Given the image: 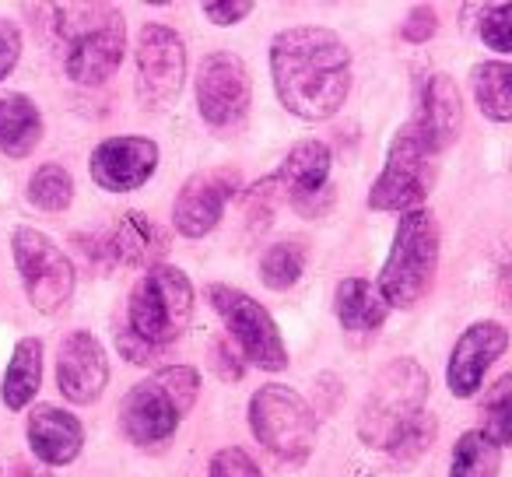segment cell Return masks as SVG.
<instances>
[{"instance_id":"cell-1","label":"cell","mask_w":512,"mask_h":477,"mask_svg":"<svg viewBox=\"0 0 512 477\" xmlns=\"http://www.w3.org/2000/svg\"><path fill=\"white\" fill-rule=\"evenodd\" d=\"M271 74L278 99L302 120H330L351 92V53L344 39L320 25H299L274 36Z\"/></svg>"},{"instance_id":"cell-2","label":"cell","mask_w":512,"mask_h":477,"mask_svg":"<svg viewBox=\"0 0 512 477\" xmlns=\"http://www.w3.org/2000/svg\"><path fill=\"white\" fill-rule=\"evenodd\" d=\"M57 32L64 39V71L74 85H102L120 67L127 29L123 15L109 4H71L57 8Z\"/></svg>"},{"instance_id":"cell-3","label":"cell","mask_w":512,"mask_h":477,"mask_svg":"<svg viewBox=\"0 0 512 477\" xmlns=\"http://www.w3.org/2000/svg\"><path fill=\"white\" fill-rule=\"evenodd\" d=\"M439 267V221L425 207L400 214L390 257L379 271V299L390 309H411L432 288Z\"/></svg>"},{"instance_id":"cell-4","label":"cell","mask_w":512,"mask_h":477,"mask_svg":"<svg viewBox=\"0 0 512 477\" xmlns=\"http://www.w3.org/2000/svg\"><path fill=\"white\" fill-rule=\"evenodd\" d=\"M200 393V376L190 365H169L123 397L120 428L134 446H158L179 428Z\"/></svg>"},{"instance_id":"cell-5","label":"cell","mask_w":512,"mask_h":477,"mask_svg":"<svg viewBox=\"0 0 512 477\" xmlns=\"http://www.w3.org/2000/svg\"><path fill=\"white\" fill-rule=\"evenodd\" d=\"M193 316V285L179 267L155 264L137 278L127 306V330L144 341L148 348H165L183 330Z\"/></svg>"},{"instance_id":"cell-6","label":"cell","mask_w":512,"mask_h":477,"mask_svg":"<svg viewBox=\"0 0 512 477\" xmlns=\"http://www.w3.org/2000/svg\"><path fill=\"white\" fill-rule=\"evenodd\" d=\"M428 372L411 358H397L376 376L358 414V435L365 446L390 449L393 439L425 411Z\"/></svg>"},{"instance_id":"cell-7","label":"cell","mask_w":512,"mask_h":477,"mask_svg":"<svg viewBox=\"0 0 512 477\" xmlns=\"http://www.w3.org/2000/svg\"><path fill=\"white\" fill-rule=\"evenodd\" d=\"M249 428L278 460L302 463L316 446V414L292 386L267 383L249 400Z\"/></svg>"},{"instance_id":"cell-8","label":"cell","mask_w":512,"mask_h":477,"mask_svg":"<svg viewBox=\"0 0 512 477\" xmlns=\"http://www.w3.org/2000/svg\"><path fill=\"white\" fill-rule=\"evenodd\" d=\"M327 179H330V148L323 141H299L285 155L278 172H271L264 183H256L249 190V200L267 207L292 204L306 218H316L330 200Z\"/></svg>"},{"instance_id":"cell-9","label":"cell","mask_w":512,"mask_h":477,"mask_svg":"<svg viewBox=\"0 0 512 477\" xmlns=\"http://www.w3.org/2000/svg\"><path fill=\"white\" fill-rule=\"evenodd\" d=\"M11 253L32 306L39 313H60L74 295V267L64 250L46 232L22 225L11 235Z\"/></svg>"},{"instance_id":"cell-10","label":"cell","mask_w":512,"mask_h":477,"mask_svg":"<svg viewBox=\"0 0 512 477\" xmlns=\"http://www.w3.org/2000/svg\"><path fill=\"white\" fill-rule=\"evenodd\" d=\"M211 295V306L218 309V316L225 320L228 334L239 344V355L246 362L260 365L267 372H281L288 365V348L281 341L278 323L271 320L264 306L256 299H249L246 292L232 285H211L207 288Z\"/></svg>"},{"instance_id":"cell-11","label":"cell","mask_w":512,"mask_h":477,"mask_svg":"<svg viewBox=\"0 0 512 477\" xmlns=\"http://www.w3.org/2000/svg\"><path fill=\"white\" fill-rule=\"evenodd\" d=\"M435 183V155L418 141L411 127H404L390 144V155L369 190L372 211H414L432 193Z\"/></svg>"},{"instance_id":"cell-12","label":"cell","mask_w":512,"mask_h":477,"mask_svg":"<svg viewBox=\"0 0 512 477\" xmlns=\"http://www.w3.org/2000/svg\"><path fill=\"white\" fill-rule=\"evenodd\" d=\"M186 81V46L165 25H144L137 36V99L144 106H169Z\"/></svg>"},{"instance_id":"cell-13","label":"cell","mask_w":512,"mask_h":477,"mask_svg":"<svg viewBox=\"0 0 512 477\" xmlns=\"http://www.w3.org/2000/svg\"><path fill=\"white\" fill-rule=\"evenodd\" d=\"M253 102V81L235 53H211L197 71V109L211 127H239Z\"/></svg>"},{"instance_id":"cell-14","label":"cell","mask_w":512,"mask_h":477,"mask_svg":"<svg viewBox=\"0 0 512 477\" xmlns=\"http://www.w3.org/2000/svg\"><path fill=\"white\" fill-rule=\"evenodd\" d=\"M235 193H239V172L232 169H207L190 176L172 207L176 232L186 239H204L207 232H214Z\"/></svg>"},{"instance_id":"cell-15","label":"cell","mask_w":512,"mask_h":477,"mask_svg":"<svg viewBox=\"0 0 512 477\" xmlns=\"http://www.w3.org/2000/svg\"><path fill=\"white\" fill-rule=\"evenodd\" d=\"M460 123H463V102L456 81L442 71L428 74L418 88V106H414V116L407 127L418 134V141L432 155H439V151H446L460 137Z\"/></svg>"},{"instance_id":"cell-16","label":"cell","mask_w":512,"mask_h":477,"mask_svg":"<svg viewBox=\"0 0 512 477\" xmlns=\"http://www.w3.org/2000/svg\"><path fill=\"white\" fill-rule=\"evenodd\" d=\"M158 169V144L148 137H109L92 151L88 172L109 193H130Z\"/></svg>"},{"instance_id":"cell-17","label":"cell","mask_w":512,"mask_h":477,"mask_svg":"<svg viewBox=\"0 0 512 477\" xmlns=\"http://www.w3.org/2000/svg\"><path fill=\"white\" fill-rule=\"evenodd\" d=\"M509 348V330L495 320H481L456 337L453 358H449L446 383L453 397H474L484 383V372L498 362Z\"/></svg>"},{"instance_id":"cell-18","label":"cell","mask_w":512,"mask_h":477,"mask_svg":"<svg viewBox=\"0 0 512 477\" xmlns=\"http://www.w3.org/2000/svg\"><path fill=\"white\" fill-rule=\"evenodd\" d=\"M109 383V362L99 337L74 330L64 337L57 355V386L71 404H92Z\"/></svg>"},{"instance_id":"cell-19","label":"cell","mask_w":512,"mask_h":477,"mask_svg":"<svg viewBox=\"0 0 512 477\" xmlns=\"http://www.w3.org/2000/svg\"><path fill=\"white\" fill-rule=\"evenodd\" d=\"M29 446L50 467H64L85 446V428L71 411L43 404L29 414Z\"/></svg>"},{"instance_id":"cell-20","label":"cell","mask_w":512,"mask_h":477,"mask_svg":"<svg viewBox=\"0 0 512 477\" xmlns=\"http://www.w3.org/2000/svg\"><path fill=\"white\" fill-rule=\"evenodd\" d=\"M102 246L109 250V257L127 267H155L158 260L165 257V250H169V239H165L162 228L151 218H144L141 211H127L116 221L113 235H109Z\"/></svg>"},{"instance_id":"cell-21","label":"cell","mask_w":512,"mask_h":477,"mask_svg":"<svg viewBox=\"0 0 512 477\" xmlns=\"http://www.w3.org/2000/svg\"><path fill=\"white\" fill-rule=\"evenodd\" d=\"M43 141V113L22 92L0 99V151L8 158H25Z\"/></svg>"},{"instance_id":"cell-22","label":"cell","mask_w":512,"mask_h":477,"mask_svg":"<svg viewBox=\"0 0 512 477\" xmlns=\"http://www.w3.org/2000/svg\"><path fill=\"white\" fill-rule=\"evenodd\" d=\"M39 379H43V341L25 337V341L15 344V355H11L4 383H0V397H4L8 411H22L36 397Z\"/></svg>"},{"instance_id":"cell-23","label":"cell","mask_w":512,"mask_h":477,"mask_svg":"<svg viewBox=\"0 0 512 477\" xmlns=\"http://www.w3.org/2000/svg\"><path fill=\"white\" fill-rule=\"evenodd\" d=\"M334 309L341 327L348 330H379L390 316V306L379 299L376 285H369L365 278H344L337 285Z\"/></svg>"},{"instance_id":"cell-24","label":"cell","mask_w":512,"mask_h":477,"mask_svg":"<svg viewBox=\"0 0 512 477\" xmlns=\"http://www.w3.org/2000/svg\"><path fill=\"white\" fill-rule=\"evenodd\" d=\"M474 95L481 113L488 116L491 123H509L512 116V67L498 64V60H488V64H477L474 74Z\"/></svg>"},{"instance_id":"cell-25","label":"cell","mask_w":512,"mask_h":477,"mask_svg":"<svg viewBox=\"0 0 512 477\" xmlns=\"http://www.w3.org/2000/svg\"><path fill=\"white\" fill-rule=\"evenodd\" d=\"M306 260H309V246L306 239H281V243L267 246V253L260 257V281L274 292H285L292 288L295 281L302 278L306 271Z\"/></svg>"},{"instance_id":"cell-26","label":"cell","mask_w":512,"mask_h":477,"mask_svg":"<svg viewBox=\"0 0 512 477\" xmlns=\"http://www.w3.org/2000/svg\"><path fill=\"white\" fill-rule=\"evenodd\" d=\"M498 470H502V446H495L481 428L456 439L449 477H498Z\"/></svg>"},{"instance_id":"cell-27","label":"cell","mask_w":512,"mask_h":477,"mask_svg":"<svg viewBox=\"0 0 512 477\" xmlns=\"http://www.w3.org/2000/svg\"><path fill=\"white\" fill-rule=\"evenodd\" d=\"M29 200L39 207V211H67L74 200V179L64 165H39L29 179Z\"/></svg>"},{"instance_id":"cell-28","label":"cell","mask_w":512,"mask_h":477,"mask_svg":"<svg viewBox=\"0 0 512 477\" xmlns=\"http://www.w3.org/2000/svg\"><path fill=\"white\" fill-rule=\"evenodd\" d=\"M484 435L495 446H509L512 439V376H502L484 397Z\"/></svg>"},{"instance_id":"cell-29","label":"cell","mask_w":512,"mask_h":477,"mask_svg":"<svg viewBox=\"0 0 512 477\" xmlns=\"http://www.w3.org/2000/svg\"><path fill=\"white\" fill-rule=\"evenodd\" d=\"M432 442H435V418L421 411L418 418H414L411 425H407L404 432L393 439V446L386 449V453H390L400 467H411V463H418L421 456L428 453V446H432Z\"/></svg>"},{"instance_id":"cell-30","label":"cell","mask_w":512,"mask_h":477,"mask_svg":"<svg viewBox=\"0 0 512 477\" xmlns=\"http://www.w3.org/2000/svg\"><path fill=\"white\" fill-rule=\"evenodd\" d=\"M207 477H264L260 467L253 463V456L239 446L218 449L211 456V467H207Z\"/></svg>"},{"instance_id":"cell-31","label":"cell","mask_w":512,"mask_h":477,"mask_svg":"<svg viewBox=\"0 0 512 477\" xmlns=\"http://www.w3.org/2000/svg\"><path fill=\"white\" fill-rule=\"evenodd\" d=\"M481 39L484 46L498 53L512 50V32H509V4H495L481 15Z\"/></svg>"},{"instance_id":"cell-32","label":"cell","mask_w":512,"mask_h":477,"mask_svg":"<svg viewBox=\"0 0 512 477\" xmlns=\"http://www.w3.org/2000/svg\"><path fill=\"white\" fill-rule=\"evenodd\" d=\"M18 57H22V32H18L15 22L0 18V81L15 71Z\"/></svg>"},{"instance_id":"cell-33","label":"cell","mask_w":512,"mask_h":477,"mask_svg":"<svg viewBox=\"0 0 512 477\" xmlns=\"http://www.w3.org/2000/svg\"><path fill=\"white\" fill-rule=\"evenodd\" d=\"M435 25H439V18H435V8H414L411 18L404 22V29H400V36L407 39V43H425L428 36L435 32Z\"/></svg>"},{"instance_id":"cell-34","label":"cell","mask_w":512,"mask_h":477,"mask_svg":"<svg viewBox=\"0 0 512 477\" xmlns=\"http://www.w3.org/2000/svg\"><path fill=\"white\" fill-rule=\"evenodd\" d=\"M249 11H253L249 0H235V4H218V0H211V4H204V18L214 25H235V22H242Z\"/></svg>"},{"instance_id":"cell-35","label":"cell","mask_w":512,"mask_h":477,"mask_svg":"<svg viewBox=\"0 0 512 477\" xmlns=\"http://www.w3.org/2000/svg\"><path fill=\"white\" fill-rule=\"evenodd\" d=\"M116 344H120V351H123V355H127L130 362H137V365H148L151 358L158 355L155 348H148V344H144V341H137V337L130 334V330H127V323H123V327L116 330Z\"/></svg>"},{"instance_id":"cell-36","label":"cell","mask_w":512,"mask_h":477,"mask_svg":"<svg viewBox=\"0 0 512 477\" xmlns=\"http://www.w3.org/2000/svg\"><path fill=\"white\" fill-rule=\"evenodd\" d=\"M214 365H218L221 379H228V383H239L242 379V358L228 344H214Z\"/></svg>"}]
</instances>
